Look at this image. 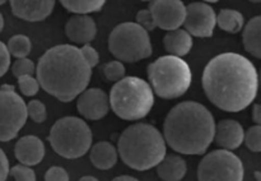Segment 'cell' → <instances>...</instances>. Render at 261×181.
<instances>
[{
	"label": "cell",
	"mask_w": 261,
	"mask_h": 181,
	"mask_svg": "<svg viewBox=\"0 0 261 181\" xmlns=\"http://www.w3.org/2000/svg\"><path fill=\"white\" fill-rule=\"evenodd\" d=\"M4 3H5V2H0V5H3V4H4Z\"/></svg>",
	"instance_id": "b9f144b4"
},
{
	"label": "cell",
	"mask_w": 261,
	"mask_h": 181,
	"mask_svg": "<svg viewBox=\"0 0 261 181\" xmlns=\"http://www.w3.org/2000/svg\"><path fill=\"white\" fill-rule=\"evenodd\" d=\"M12 73L17 79L24 75H33L36 73V65L28 58L17 59L12 65Z\"/></svg>",
	"instance_id": "4316f807"
},
{
	"label": "cell",
	"mask_w": 261,
	"mask_h": 181,
	"mask_svg": "<svg viewBox=\"0 0 261 181\" xmlns=\"http://www.w3.org/2000/svg\"><path fill=\"white\" fill-rule=\"evenodd\" d=\"M109 50L121 63H138L153 53L149 33L135 22L120 23L111 31Z\"/></svg>",
	"instance_id": "ba28073f"
},
{
	"label": "cell",
	"mask_w": 261,
	"mask_h": 181,
	"mask_svg": "<svg viewBox=\"0 0 261 181\" xmlns=\"http://www.w3.org/2000/svg\"><path fill=\"white\" fill-rule=\"evenodd\" d=\"M92 69L74 45L48 48L36 65V79L41 88L61 102H71L88 87Z\"/></svg>",
	"instance_id": "7a4b0ae2"
},
{
	"label": "cell",
	"mask_w": 261,
	"mask_h": 181,
	"mask_svg": "<svg viewBox=\"0 0 261 181\" xmlns=\"http://www.w3.org/2000/svg\"><path fill=\"white\" fill-rule=\"evenodd\" d=\"M9 160L4 150L0 148V181H5L9 176Z\"/></svg>",
	"instance_id": "e575fe53"
},
{
	"label": "cell",
	"mask_w": 261,
	"mask_h": 181,
	"mask_svg": "<svg viewBox=\"0 0 261 181\" xmlns=\"http://www.w3.org/2000/svg\"><path fill=\"white\" fill-rule=\"evenodd\" d=\"M216 121L208 107L195 101L180 102L170 110L163 122V138L171 149L198 156L214 140Z\"/></svg>",
	"instance_id": "3957f363"
},
{
	"label": "cell",
	"mask_w": 261,
	"mask_h": 181,
	"mask_svg": "<svg viewBox=\"0 0 261 181\" xmlns=\"http://www.w3.org/2000/svg\"><path fill=\"white\" fill-rule=\"evenodd\" d=\"M18 87H19L20 92L27 97L36 96L41 88L37 79L33 75H24L18 78Z\"/></svg>",
	"instance_id": "f1b7e54d"
},
{
	"label": "cell",
	"mask_w": 261,
	"mask_h": 181,
	"mask_svg": "<svg viewBox=\"0 0 261 181\" xmlns=\"http://www.w3.org/2000/svg\"><path fill=\"white\" fill-rule=\"evenodd\" d=\"M217 24L222 31L228 33H239L245 27V17L236 9L224 8L217 14Z\"/></svg>",
	"instance_id": "7402d4cb"
},
{
	"label": "cell",
	"mask_w": 261,
	"mask_h": 181,
	"mask_svg": "<svg viewBox=\"0 0 261 181\" xmlns=\"http://www.w3.org/2000/svg\"><path fill=\"white\" fill-rule=\"evenodd\" d=\"M216 25L217 14L209 4L198 2L191 3L186 7L184 27L191 37H212Z\"/></svg>",
	"instance_id": "8fae6325"
},
{
	"label": "cell",
	"mask_w": 261,
	"mask_h": 181,
	"mask_svg": "<svg viewBox=\"0 0 261 181\" xmlns=\"http://www.w3.org/2000/svg\"><path fill=\"white\" fill-rule=\"evenodd\" d=\"M186 171V161L177 154H166L165 158L155 166V172L163 181H181L185 177Z\"/></svg>",
	"instance_id": "ac0fdd59"
},
{
	"label": "cell",
	"mask_w": 261,
	"mask_h": 181,
	"mask_svg": "<svg viewBox=\"0 0 261 181\" xmlns=\"http://www.w3.org/2000/svg\"><path fill=\"white\" fill-rule=\"evenodd\" d=\"M244 143L251 152H261V126L254 125L245 132Z\"/></svg>",
	"instance_id": "484cf974"
},
{
	"label": "cell",
	"mask_w": 261,
	"mask_h": 181,
	"mask_svg": "<svg viewBox=\"0 0 261 181\" xmlns=\"http://www.w3.org/2000/svg\"><path fill=\"white\" fill-rule=\"evenodd\" d=\"M244 163L232 150H212L198 166L199 181H244Z\"/></svg>",
	"instance_id": "9c48e42d"
},
{
	"label": "cell",
	"mask_w": 261,
	"mask_h": 181,
	"mask_svg": "<svg viewBox=\"0 0 261 181\" xmlns=\"http://www.w3.org/2000/svg\"><path fill=\"white\" fill-rule=\"evenodd\" d=\"M155 25L167 32L178 30L184 24L186 5L180 0H155L149 4Z\"/></svg>",
	"instance_id": "7c38bea8"
},
{
	"label": "cell",
	"mask_w": 261,
	"mask_h": 181,
	"mask_svg": "<svg viewBox=\"0 0 261 181\" xmlns=\"http://www.w3.org/2000/svg\"><path fill=\"white\" fill-rule=\"evenodd\" d=\"M102 73L106 81L109 82H119L122 78H125V73H126V69H125L124 64L119 60H112L110 63H106L102 66Z\"/></svg>",
	"instance_id": "d4e9b609"
},
{
	"label": "cell",
	"mask_w": 261,
	"mask_h": 181,
	"mask_svg": "<svg viewBox=\"0 0 261 181\" xmlns=\"http://www.w3.org/2000/svg\"><path fill=\"white\" fill-rule=\"evenodd\" d=\"M147 74L153 93L163 99L184 96L193 83L190 66L177 56H161L148 65Z\"/></svg>",
	"instance_id": "8992f818"
},
{
	"label": "cell",
	"mask_w": 261,
	"mask_h": 181,
	"mask_svg": "<svg viewBox=\"0 0 261 181\" xmlns=\"http://www.w3.org/2000/svg\"><path fill=\"white\" fill-rule=\"evenodd\" d=\"M27 116L32 120L33 122H43L47 117V110L46 106L38 99H32L27 105Z\"/></svg>",
	"instance_id": "83f0119b"
},
{
	"label": "cell",
	"mask_w": 261,
	"mask_h": 181,
	"mask_svg": "<svg viewBox=\"0 0 261 181\" xmlns=\"http://www.w3.org/2000/svg\"><path fill=\"white\" fill-rule=\"evenodd\" d=\"M65 35L70 41L89 45L97 35V25L89 15H73L65 23Z\"/></svg>",
	"instance_id": "e0dca14e"
},
{
	"label": "cell",
	"mask_w": 261,
	"mask_h": 181,
	"mask_svg": "<svg viewBox=\"0 0 261 181\" xmlns=\"http://www.w3.org/2000/svg\"><path fill=\"white\" fill-rule=\"evenodd\" d=\"M78 112L87 120H101L109 114L110 99L101 88H87L76 97Z\"/></svg>",
	"instance_id": "4fadbf2b"
},
{
	"label": "cell",
	"mask_w": 261,
	"mask_h": 181,
	"mask_svg": "<svg viewBox=\"0 0 261 181\" xmlns=\"http://www.w3.org/2000/svg\"><path fill=\"white\" fill-rule=\"evenodd\" d=\"M10 66V54L8 51L7 45L0 41V78L5 75Z\"/></svg>",
	"instance_id": "836d02e7"
},
{
	"label": "cell",
	"mask_w": 261,
	"mask_h": 181,
	"mask_svg": "<svg viewBox=\"0 0 261 181\" xmlns=\"http://www.w3.org/2000/svg\"><path fill=\"white\" fill-rule=\"evenodd\" d=\"M166 152L167 144L163 134L147 122L127 126L117 140V153L121 161L137 171L155 167L165 158Z\"/></svg>",
	"instance_id": "277c9868"
},
{
	"label": "cell",
	"mask_w": 261,
	"mask_h": 181,
	"mask_svg": "<svg viewBox=\"0 0 261 181\" xmlns=\"http://www.w3.org/2000/svg\"><path fill=\"white\" fill-rule=\"evenodd\" d=\"M259 87L261 88V69H260V73H259Z\"/></svg>",
	"instance_id": "60d3db41"
},
{
	"label": "cell",
	"mask_w": 261,
	"mask_h": 181,
	"mask_svg": "<svg viewBox=\"0 0 261 181\" xmlns=\"http://www.w3.org/2000/svg\"><path fill=\"white\" fill-rule=\"evenodd\" d=\"M79 181H98V178L94 177V176H83V177L79 178Z\"/></svg>",
	"instance_id": "74e56055"
},
{
	"label": "cell",
	"mask_w": 261,
	"mask_h": 181,
	"mask_svg": "<svg viewBox=\"0 0 261 181\" xmlns=\"http://www.w3.org/2000/svg\"><path fill=\"white\" fill-rule=\"evenodd\" d=\"M8 51L10 56H14L15 59L27 58L32 48V43L28 36L25 35H14L9 38L7 45Z\"/></svg>",
	"instance_id": "cb8c5ba5"
},
{
	"label": "cell",
	"mask_w": 261,
	"mask_h": 181,
	"mask_svg": "<svg viewBox=\"0 0 261 181\" xmlns=\"http://www.w3.org/2000/svg\"><path fill=\"white\" fill-rule=\"evenodd\" d=\"M201 84L209 101L226 112H240L255 101L259 73L252 61L237 53L214 56L204 68Z\"/></svg>",
	"instance_id": "6da1fadb"
},
{
	"label": "cell",
	"mask_w": 261,
	"mask_h": 181,
	"mask_svg": "<svg viewBox=\"0 0 261 181\" xmlns=\"http://www.w3.org/2000/svg\"><path fill=\"white\" fill-rule=\"evenodd\" d=\"M135 23L138 25L145 30L147 32H152L157 28L155 25L154 19H153L152 13L149 12V9H142L137 13V17H135Z\"/></svg>",
	"instance_id": "4dcf8cb0"
},
{
	"label": "cell",
	"mask_w": 261,
	"mask_h": 181,
	"mask_svg": "<svg viewBox=\"0 0 261 181\" xmlns=\"http://www.w3.org/2000/svg\"><path fill=\"white\" fill-rule=\"evenodd\" d=\"M110 107L116 116L126 121L142 120L154 106V93L147 81L139 76H125L110 92Z\"/></svg>",
	"instance_id": "5b68a950"
},
{
	"label": "cell",
	"mask_w": 261,
	"mask_h": 181,
	"mask_svg": "<svg viewBox=\"0 0 261 181\" xmlns=\"http://www.w3.org/2000/svg\"><path fill=\"white\" fill-rule=\"evenodd\" d=\"M27 105L14 86L0 87V142L14 139L27 121Z\"/></svg>",
	"instance_id": "30bf717a"
},
{
	"label": "cell",
	"mask_w": 261,
	"mask_h": 181,
	"mask_svg": "<svg viewBox=\"0 0 261 181\" xmlns=\"http://www.w3.org/2000/svg\"><path fill=\"white\" fill-rule=\"evenodd\" d=\"M3 28H4V18H3V14L0 13V32L3 31Z\"/></svg>",
	"instance_id": "ab89813d"
},
{
	"label": "cell",
	"mask_w": 261,
	"mask_h": 181,
	"mask_svg": "<svg viewBox=\"0 0 261 181\" xmlns=\"http://www.w3.org/2000/svg\"><path fill=\"white\" fill-rule=\"evenodd\" d=\"M193 37L185 30H181V28L170 31L163 37L165 50L167 51L168 55L177 56V58L188 55L193 48Z\"/></svg>",
	"instance_id": "d6986e66"
},
{
	"label": "cell",
	"mask_w": 261,
	"mask_h": 181,
	"mask_svg": "<svg viewBox=\"0 0 261 181\" xmlns=\"http://www.w3.org/2000/svg\"><path fill=\"white\" fill-rule=\"evenodd\" d=\"M79 50H81L82 56H83L84 60L87 61V64L91 66V69H93L94 66L98 65L99 55H98V53H97V50L93 47V46L83 45V47L79 48Z\"/></svg>",
	"instance_id": "d6a6232c"
},
{
	"label": "cell",
	"mask_w": 261,
	"mask_h": 181,
	"mask_svg": "<svg viewBox=\"0 0 261 181\" xmlns=\"http://www.w3.org/2000/svg\"><path fill=\"white\" fill-rule=\"evenodd\" d=\"M45 181H70L69 173L60 166H53L45 173Z\"/></svg>",
	"instance_id": "1f68e13d"
},
{
	"label": "cell",
	"mask_w": 261,
	"mask_h": 181,
	"mask_svg": "<svg viewBox=\"0 0 261 181\" xmlns=\"http://www.w3.org/2000/svg\"><path fill=\"white\" fill-rule=\"evenodd\" d=\"M244 47L250 55L261 59V15L251 18L242 32Z\"/></svg>",
	"instance_id": "44dd1931"
},
{
	"label": "cell",
	"mask_w": 261,
	"mask_h": 181,
	"mask_svg": "<svg viewBox=\"0 0 261 181\" xmlns=\"http://www.w3.org/2000/svg\"><path fill=\"white\" fill-rule=\"evenodd\" d=\"M14 156L20 165L36 166L45 157V144L36 135H24L15 143Z\"/></svg>",
	"instance_id": "2e32d148"
},
{
	"label": "cell",
	"mask_w": 261,
	"mask_h": 181,
	"mask_svg": "<svg viewBox=\"0 0 261 181\" xmlns=\"http://www.w3.org/2000/svg\"><path fill=\"white\" fill-rule=\"evenodd\" d=\"M9 176L13 181H36L35 171L24 165L13 166L9 170Z\"/></svg>",
	"instance_id": "f546056e"
},
{
	"label": "cell",
	"mask_w": 261,
	"mask_h": 181,
	"mask_svg": "<svg viewBox=\"0 0 261 181\" xmlns=\"http://www.w3.org/2000/svg\"><path fill=\"white\" fill-rule=\"evenodd\" d=\"M252 121L261 126V104H255L252 106Z\"/></svg>",
	"instance_id": "d590c367"
},
{
	"label": "cell",
	"mask_w": 261,
	"mask_h": 181,
	"mask_svg": "<svg viewBox=\"0 0 261 181\" xmlns=\"http://www.w3.org/2000/svg\"><path fill=\"white\" fill-rule=\"evenodd\" d=\"M61 5L75 15H88L103 8V0H63Z\"/></svg>",
	"instance_id": "603a6c76"
},
{
	"label": "cell",
	"mask_w": 261,
	"mask_h": 181,
	"mask_svg": "<svg viewBox=\"0 0 261 181\" xmlns=\"http://www.w3.org/2000/svg\"><path fill=\"white\" fill-rule=\"evenodd\" d=\"M93 134L89 125L76 116H65L56 120L51 126L48 142L54 152L68 160H76L88 153Z\"/></svg>",
	"instance_id": "52a82bcc"
},
{
	"label": "cell",
	"mask_w": 261,
	"mask_h": 181,
	"mask_svg": "<svg viewBox=\"0 0 261 181\" xmlns=\"http://www.w3.org/2000/svg\"><path fill=\"white\" fill-rule=\"evenodd\" d=\"M111 181H139L137 177L134 176H129V175H121V176H117V177L112 178Z\"/></svg>",
	"instance_id": "8d00e7d4"
},
{
	"label": "cell",
	"mask_w": 261,
	"mask_h": 181,
	"mask_svg": "<svg viewBox=\"0 0 261 181\" xmlns=\"http://www.w3.org/2000/svg\"><path fill=\"white\" fill-rule=\"evenodd\" d=\"M254 176L256 178V181H261V171H255Z\"/></svg>",
	"instance_id": "f35d334b"
},
{
	"label": "cell",
	"mask_w": 261,
	"mask_h": 181,
	"mask_svg": "<svg viewBox=\"0 0 261 181\" xmlns=\"http://www.w3.org/2000/svg\"><path fill=\"white\" fill-rule=\"evenodd\" d=\"M245 139V129L237 120L223 119L216 124L214 140L222 149L233 150L241 147Z\"/></svg>",
	"instance_id": "9a60e30c"
},
{
	"label": "cell",
	"mask_w": 261,
	"mask_h": 181,
	"mask_svg": "<svg viewBox=\"0 0 261 181\" xmlns=\"http://www.w3.org/2000/svg\"><path fill=\"white\" fill-rule=\"evenodd\" d=\"M89 158L92 165L98 170H110L114 167L119 158V153L114 144L110 142H98L91 147Z\"/></svg>",
	"instance_id": "ffe728a7"
},
{
	"label": "cell",
	"mask_w": 261,
	"mask_h": 181,
	"mask_svg": "<svg viewBox=\"0 0 261 181\" xmlns=\"http://www.w3.org/2000/svg\"><path fill=\"white\" fill-rule=\"evenodd\" d=\"M12 13L17 18L27 22H41L53 13L55 2L53 0H13L10 2Z\"/></svg>",
	"instance_id": "5bb4252c"
}]
</instances>
